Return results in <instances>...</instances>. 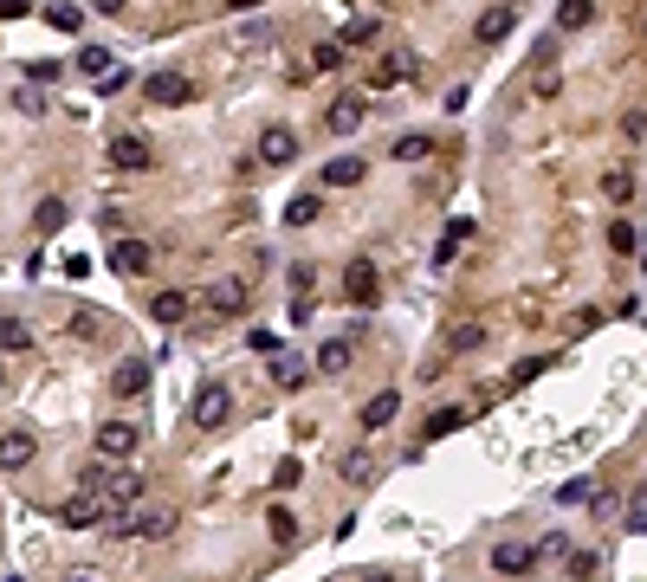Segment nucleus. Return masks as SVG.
Masks as SVG:
<instances>
[{
    "label": "nucleus",
    "instance_id": "f257e3e1",
    "mask_svg": "<svg viewBox=\"0 0 647 582\" xmlns=\"http://www.w3.org/2000/svg\"><path fill=\"white\" fill-rule=\"evenodd\" d=\"M91 492H104V505H111V518H130V505L143 498V473H104V466H91Z\"/></svg>",
    "mask_w": 647,
    "mask_h": 582
},
{
    "label": "nucleus",
    "instance_id": "f03ea898",
    "mask_svg": "<svg viewBox=\"0 0 647 582\" xmlns=\"http://www.w3.org/2000/svg\"><path fill=\"white\" fill-rule=\"evenodd\" d=\"M227 414H233V395L221 382H207L201 395H195V408H188V421H195L201 434H214V427H227Z\"/></svg>",
    "mask_w": 647,
    "mask_h": 582
},
{
    "label": "nucleus",
    "instance_id": "7ed1b4c3",
    "mask_svg": "<svg viewBox=\"0 0 647 582\" xmlns=\"http://www.w3.org/2000/svg\"><path fill=\"white\" fill-rule=\"evenodd\" d=\"M91 447H97V460H130L143 440H137V427H130V421H104V427L91 434Z\"/></svg>",
    "mask_w": 647,
    "mask_h": 582
},
{
    "label": "nucleus",
    "instance_id": "20e7f679",
    "mask_svg": "<svg viewBox=\"0 0 647 582\" xmlns=\"http://www.w3.org/2000/svg\"><path fill=\"white\" fill-rule=\"evenodd\" d=\"M143 97H149V104H195L201 85H195V78H181V72H155L149 85H143Z\"/></svg>",
    "mask_w": 647,
    "mask_h": 582
},
{
    "label": "nucleus",
    "instance_id": "39448f33",
    "mask_svg": "<svg viewBox=\"0 0 647 582\" xmlns=\"http://www.w3.org/2000/svg\"><path fill=\"white\" fill-rule=\"evenodd\" d=\"M59 518L71 524V531H85V524H104V518H111V505H104V492L85 485V492H71L65 505H59Z\"/></svg>",
    "mask_w": 647,
    "mask_h": 582
},
{
    "label": "nucleus",
    "instance_id": "423d86ee",
    "mask_svg": "<svg viewBox=\"0 0 647 582\" xmlns=\"http://www.w3.org/2000/svg\"><path fill=\"white\" fill-rule=\"evenodd\" d=\"M259 162H265V169H291V162H298V130L273 123V130L259 136Z\"/></svg>",
    "mask_w": 647,
    "mask_h": 582
},
{
    "label": "nucleus",
    "instance_id": "0eeeda50",
    "mask_svg": "<svg viewBox=\"0 0 647 582\" xmlns=\"http://www.w3.org/2000/svg\"><path fill=\"white\" fill-rule=\"evenodd\" d=\"M343 298H349V304H375V298H382V279H375L369 259H349V266H343Z\"/></svg>",
    "mask_w": 647,
    "mask_h": 582
},
{
    "label": "nucleus",
    "instance_id": "6e6552de",
    "mask_svg": "<svg viewBox=\"0 0 647 582\" xmlns=\"http://www.w3.org/2000/svg\"><path fill=\"white\" fill-rule=\"evenodd\" d=\"M511 26H518V7H511V0H499V7H485V13L473 20V39H479V46H499Z\"/></svg>",
    "mask_w": 647,
    "mask_h": 582
},
{
    "label": "nucleus",
    "instance_id": "1a4fd4ad",
    "mask_svg": "<svg viewBox=\"0 0 647 582\" xmlns=\"http://www.w3.org/2000/svg\"><path fill=\"white\" fill-rule=\"evenodd\" d=\"M111 162H117V169H149L155 149H149V136H143V130H123L117 143H111Z\"/></svg>",
    "mask_w": 647,
    "mask_h": 582
},
{
    "label": "nucleus",
    "instance_id": "9d476101",
    "mask_svg": "<svg viewBox=\"0 0 647 582\" xmlns=\"http://www.w3.org/2000/svg\"><path fill=\"white\" fill-rule=\"evenodd\" d=\"M363 175H369V162H363V156H331V162L317 169V181H324V188H357Z\"/></svg>",
    "mask_w": 647,
    "mask_h": 582
},
{
    "label": "nucleus",
    "instance_id": "9b49d317",
    "mask_svg": "<svg viewBox=\"0 0 647 582\" xmlns=\"http://www.w3.org/2000/svg\"><path fill=\"white\" fill-rule=\"evenodd\" d=\"M492 569L499 576H531L537 569V550L531 544H492Z\"/></svg>",
    "mask_w": 647,
    "mask_h": 582
},
{
    "label": "nucleus",
    "instance_id": "f8f14e48",
    "mask_svg": "<svg viewBox=\"0 0 647 582\" xmlns=\"http://www.w3.org/2000/svg\"><path fill=\"white\" fill-rule=\"evenodd\" d=\"M207 311H214V317H239V311H247V285H239V279L207 285Z\"/></svg>",
    "mask_w": 647,
    "mask_h": 582
},
{
    "label": "nucleus",
    "instance_id": "ddd939ff",
    "mask_svg": "<svg viewBox=\"0 0 647 582\" xmlns=\"http://www.w3.org/2000/svg\"><path fill=\"white\" fill-rule=\"evenodd\" d=\"M324 123H331V136H349V130H357L363 123V97H331V110H324Z\"/></svg>",
    "mask_w": 647,
    "mask_h": 582
},
{
    "label": "nucleus",
    "instance_id": "4468645a",
    "mask_svg": "<svg viewBox=\"0 0 647 582\" xmlns=\"http://www.w3.org/2000/svg\"><path fill=\"white\" fill-rule=\"evenodd\" d=\"M111 266L123 272V279H137V272H149V246L143 240H117L111 246Z\"/></svg>",
    "mask_w": 647,
    "mask_h": 582
},
{
    "label": "nucleus",
    "instance_id": "2eb2a0df",
    "mask_svg": "<svg viewBox=\"0 0 647 582\" xmlns=\"http://www.w3.org/2000/svg\"><path fill=\"white\" fill-rule=\"evenodd\" d=\"M188 311H195V298H188V291H155V298H149V317H155V324H181Z\"/></svg>",
    "mask_w": 647,
    "mask_h": 582
},
{
    "label": "nucleus",
    "instance_id": "dca6fc26",
    "mask_svg": "<svg viewBox=\"0 0 647 582\" xmlns=\"http://www.w3.org/2000/svg\"><path fill=\"white\" fill-rule=\"evenodd\" d=\"M111 388H117V395H143V388H149V363H143V356H123Z\"/></svg>",
    "mask_w": 647,
    "mask_h": 582
},
{
    "label": "nucleus",
    "instance_id": "f3484780",
    "mask_svg": "<svg viewBox=\"0 0 647 582\" xmlns=\"http://www.w3.org/2000/svg\"><path fill=\"white\" fill-rule=\"evenodd\" d=\"M26 460H33V434H26V427H7V440H0V466H7V473H20Z\"/></svg>",
    "mask_w": 647,
    "mask_h": 582
},
{
    "label": "nucleus",
    "instance_id": "a211bd4d",
    "mask_svg": "<svg viewBox=\"0 0 647 582\" xmlns=\"http://www.w3.org/2000/svg\"><path fill=\"white\" fill-rule=\"evenodd\" d=\"M337 479H349V485H369V479H375V453H369V447L343 453V460H337Z\"/></svg>",
    "mask_w": 647,
    "mask_h": 582
},
{
    "label": "nucleus",
    "instance_id": "6ab92c4d",
    "mask_svg": "<svg viewBox=\"0 0 647 582\" xmlns=\"http://www.w3.org/2000/svg\"><path fill=\"white\" fill-rule=\"evenodd\" d=\"M557 26H563V33H583V26H596V0H563V7H557Z\"/></svg>",
    "mask_w": 647,
    "mask_h": 582
},
{
    "label": "nucleus",
    "instance_id": "aec40b11",
    "mask_svg": "<svg viewBox=\"0 0 647 582\" xmlns=\"http://www.w3.org/2000/svg\"><path fill=\"white\" fill-rule=\"evenodd\" d=\"M395 414H401V395H395V388H382V395H375V401L363 408V427H389Z\"/></svg>",
    "mask_w": 647,
    "mask_h": 582
},
{
    "label": "nucleus",
    "instance_id": "412c9836",
    "mask_svg": "<svg viewBox=\"0 0 647 582\" xmlns=\"http://www.w3.org/2000/svg\"><path fill=\"white\" fill-rule=\"evenodd\" d=\"M265 363H273V382H279V388H305V363H298V356L279 350V356H265Z\"/></svg>",
    "mask_w": 647,
    "mask_h": 582
},
{
    "label": "nucleus",
    "instance_id": "4be33fe9",
    "mask_svg": "<svg viewBox=\"0 0 647 582\" xmlns=\"http://www.w3.org/2000/svg\"><path fill=\"white\" fill-rule=\"evenodd\" d=\"M175 531V511H149V518H130V537H169Z\"/></svg>",
    "mask_w": 647,
    "mask_h": 582
},
{
    "label": "nucleus",
    "instance_id": "5701e85b",
    "mask_svg": "<svg viewBox=\"0 0 647 582\" xmlns=\"http://www.w3.org/2000/svg\"><path fill=\"white\" fill-rule=\"evenodd\" d=\"M389 156H395V162H427V156H434V136H395Z\"/></svg>",
    "mask_w": 647,
    "mask_h": 582
},
{
    "label": "nucleus",
    "instance_id": "b1692460",
    "mask_svg": "<svg viewBox=\"0 0 647 582\" xmlns=\"http://www.w3.org/2000/svg\"><path fill=\"white\" fill-rule=\"evenodd\" d=\"M78 72H85V78H117V65H111V52H104V46L78 52Z\"/></svg>",
    "mask_w": 647,
    "mask_h": 582
},
{
    "label": "nucleus",
    "instance_id": "393cba45",
    "mask_svg": "<svg viewBox=\"0 0 647 582\" xmlns=\"http://www.w3.org/2000/svg\"><path fill=\"white\" fill-rule=\"evenodd\" d=\"M602 194H609L615 207H628V201H634V175H628V169H609V175H602Z\"/></svg>",
    "mask_w": 647,
    "mask_h": 582
},
{
    "label": "nucleus",
    "instance_id": "a878e982",
    "mask_svg": "<svg viewBox=\"0 0 647 582\" xmlns=\"http://www.w3.org/2000/svg\"><path fill=\"white\" fill-rule=\"evenodd\" d=\"M317 220V194H291L285 201V227H311Z\"/></svg>",
    "mask_w": 647,
    "mask_h": 582
},
{
    "label": "nucleus",
    "instance_id": "bb28decb",
    "mask_svg": "<svg viewBox=\"0 0 647 582\" xmlns=\"http://www.w3.org/2000/svg\"><path fill=\"white\" fill-rule=\"evenodd\" d=\"M460 421H466V408H434V414H427V427H421V434H427V440H441V434H453Z\"/></svg>",
    "mask_w": 647,
    "mask_h": 582
},
{
    "label": "nucleus",
    "instance_id": "cd10ccee",
    "mask_svg": "<svg viewBox=\"0 0 647 582\" xmlns=\"http://www.w3.org/2000/svg\"><path fill=\"white\" fill-rule=\"evenodd\" d=\"M479 343H485V324H453V337H447L453 356H466V350H479Z\"/></svg>",
    "mask_w": 647,
    "mask_h": 582
},
{
    "label": "nucleus",
    "instance_id": "c85d7f7f",
    "mask_svg": "<svg viewBox=\"0 0 647 582\" xmlns=\"http://www.w3.org/2000/svg\"><path fill=\"white\" fill-rule=\"evenodd\" d=\"M349 356H357V350H349L343 337H331V343L317 350V369H331V375H337V369H349Z\"/></svg>",
    "mask_w": 647,
    "mask_h": 582
},
{
    "label": "nucleus",
    "instance_id": "c756f323",
    "mask_svg": "<svg viewBox=\"0 0 647 582\" xmlns=\"http://www.w3.org/2000/svg\"><path fill=\"white\" fill-rule=\"evenodd\" d=\"M26 343H33V330H26L20 317H7V324H0V350H7V356H20Z\"/></svg>",
    "mask_w": 647,
    "mask_h": 582
},
{
    "label": "nucleus",
    "instance_id": "7c9ffc66",
    "mask_svg": "<svg viewBox=\"0 0 647 582\" xmlns=\"http://www.w3.org/2000/svg\"><path fill=\"white\" fill-rule=\"evenodd\" d=\"M265 524H273V537H279V544H298V518H291L285 505H273V511H265Z\"/></svg>",
    "mask_w": 647,
    "mask_h": 582
},
{
    "label": "nucleus",
    "instance_id": "2f4dec72",
    "mask_svg": "<svg viewBox=\"0 0 647 582\" xmlns=\"http://www.w3.org/2000/svg\"><path fill=\"white\" fill-rule=\"evenodd\" d=\"M408 72H415V59H401V52H395V59H382V65H375V85H401Z\"/></svg>",
    "mask_w": 647,
    "mask_h": 582
},
{
    "label": "nucleus",
    "instance_id": "473e14b6",
    "mask_svg": "<svg viewBox=\"0 0 647 582\" xmlns=\"http://www.w3.org/2000/svg\"><path fill=\"white\" fill-rule=\"evenodd\" d=\"M33 227H39V233H59V227H65V201H39Z\"/></svg>",
    "mask_w": 647,
    "mask_h": 582
},
{
    "label": "nucleus",
    "instance_id": "72a5a7b5",
    "mask_svg": "<svg viewBox=\"0 0 647 582\" xmlns=\"http://www.w3.org/2000/svg\"><path fill=\"white\" fill-rule=\"evenodd\" d=\"M609 246H615V253H641V233L628 227V220H615V227H609Z\"/></svg>",
    "mask_w": 647,
    "mask_h": 582
},
{
    "label": "nucleus",
    "instance_id": "f704fd0d",
    "mask_svg": "<svg viewBox=\"0 0 647 582\" xmlns=\"http://www.w3.org/2000/svg\"><path fill=\"white\" fill-rule=\"evenodd\" d=\"M46 20H52V26H65V33H85V13H78L71 0H59V7H52Z\"/></svg>",
    "mask_w": 647,
    "mask_h": 582
},
{
    "label": "nucleus",
    "instance_id": "c9c22d12",
    "mask_svg": "<svg viewBox=\"0 0 647 582\" xmlns=\"http://www.w3.org/2000/svg\"><path fill=\"white\" fill-rule=\"evenodd\" d=\"M375 33H382V26H375V20H349V26H343V39H349V46H369Z\"/></svg>",
    "mask_w": 647,
    "mask_h": 582
},
{
    "label": "nucleus",
    "instance_id": "e433bc0d",
    "mask_svg": "<svg viewBox=\"0 0 647 582\" xmlns=\"http://www.w3.org/2000/svg\"><path fill=\"white\" fill-rule=\"evenodd\" d=\"M247 343H253V350H259V356H279V350H285V343H279V337H273V330H253V337H247Z\"/></svg>",
    "mask_w": 647,
    "mask_h": 582
},
{
    "label": "nucleus",
    "instance_id": "4c0bfd02",
    "mask_svg": "<svg viewBox=\"0 0 647 582\" xmlns=\"http://www.w3.org/2000/svg\"><path fill=\"white\" fill-rule=\"evenodd\" d=\"M583 498H589V479H570V485L557 492V505H583Z\"/></svg>",
    "mask_w": 647,
    "mask_h": 582
},
{
    "label": "nucleus",
    "instance_id": "58836bf2",
    "mask_svg": "<svg viewBox=\"0 0 647 582\" xmlns=\"http://www.w3.org/2000/svg\"><path fill=\"white\" fill-rule=\"evenodd\" d=\"M537 369H544V363H537V356H525V363H518V369H511V388H525V382H531Z\"/></svg>",
    "mask_w": 647,
    "mask_h": 582
},
{
    "label": "nucleus",
    "instance_id": "ea45409f",
    "mask_svg": "<svg viewBox=\"0 0 647 582\" xmlns=\"http://www.w3.org/2000/svg\"><path fill=\"white\" fill-rule=\"evenodd\" d=\"M622 130H628V143H641V136H647V117H641V110H628V117H622Z\"/></svg>",
    "mask_w": 647,
    "mask_h": 582
},
{
    "label": "nucleus",
    "instance_id": "a19ab883",
    "mask_svg": "<svg viewBox=\"0 0 647 582\" xmlns=\"http://www.w3.org/2000/svg\"><path fill=\"white\" fill-rule=\"evenodd\" d=\"M91 7H97V13H123V0H91Z\"/></svg>",
    "mask_w": 647,
    "mask_h": 582
},
{
    "label": "nucleus",
    "instance_id": "79ce46f5",
    "mask_svg": "<svg viewBox=\"0 0 647 582\" xmlns=\"http://www.w3.org/2000/svg\"><path fill=\"white\" fill-rule=\"evenodd\" d=\"M227 7H265V0H227Z\"/></svg>",
    "mask_w": 647,
    "mask_h": 582
},
{
    "label": "nucleus",
    "instance_id": "37998d69",
    "mask_svg": "<svg viewBox=\"0 0 647 582\" xmlns=\"http://www.w3.org/2000/svg\"><path fill=\"white\" fill-rule=\"evenodd\" d=\"M65 582H91V576H65Z\"/></svg>",
    "mask_w": 647,
    "mask_h": 582
},
{
    "label": "nucleus",
    "instance_id": "c03bdc74",
    "mask_svg": "<svg viewBox=\"0 0 647 582\" xmlns=\"http://www.w3.org/2000/svg\"><path fill=\"white\" fill-rule=\"evenodd\" d=\"M369 582H389V576H369Z\"/></svg>",
    "mask_w": 647,
    "mask_h": 582
},
{
    "label": "nucleus",
    "instance_id": "a18cd8bd",
    "mask_svg": "<svg viewBox=\"0 0 647 582\" xmlns=\"http://www.w3.org/2000/svg\"><path fill=\"white\" fill-rule=\"evenodd\" d=\"M7 582H20V576H7Z\"/></svg>",
    "mask_w": 647,
    "mask_h": 582
}]
</instances>
